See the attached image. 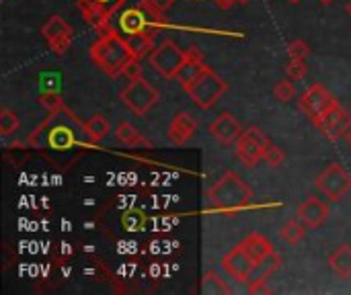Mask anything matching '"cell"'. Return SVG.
Listing matches in <instances>:
<instances>
[{"label":"cell","mask_w":351,"mask_h":295,"mask_svg":"<svg viewBox=\"0 0 351 295\" xmlns=\"http://www.w3.org/2000/svg\"><path fill=\"white\" fill-rule=\"evenodd\" d=\"M288 2H290V4H298L300 0H288Z\"/></svg>","instance_id":"ab89813d"},{"label":"cell","mask_w":351,"mask_h":295,"mask_svg":"<svg viewBox=\"0 0 351 295\" xmlns=\"http://www.w3.org/2000/svg\"><path fill=\"white\" fill-rule=\"evenodd\" d=\"M249 294H274V290L267 285V281H255V283H249Z\"/></svg>","instance_id":"836d02e7"},{"label":"cell","mask_w":351,"mask_h":295,"mask_svg":"<svg viewBox=\"0 0 351 295\" xmlns=\"http://www.w3.org/2000/svg\"><path fill=\"white\" fill-rule=\"evenodd\" d=\"M263 160H265L269 166H282V164H284V160H286V152H284L282 148H278L276 144H271V142H269V146H267V150H265Z\"/></svg>","instance_id":"f1b7e54d"},{"label":"cell","mask_w":351,"mask_h":295,"mask_svg":"<svg viewBox=\"0 0 351 295\" xmlns=\"http://www.w3.org/2000/svg\"><path fill=\"white\" fill-rule=\"evenodd\" d=\"M185 60V51L173 41V39H165L158 47H154V51L148 55L150 66L165 78H175L181 62Z\"/></svg>","instance_id":"ba28073f"},{"label":"cell","mask_w":351,"mask_h":295,"mask_svg":"<svg viewBox=\"0 0 351 295\" xmlns=\"http://www.w3.org/2000/svg\"><path fill=\"white\" fill-rule=\"evenodd\" d=\"M296 216H298L308 228H321V226L329 220L331 211H329V205H325L319 197H308L306 201H302V203L298 205Z\"/></svg>","instance_id":"2e32d148"},{"label":"cell","mask_w":351,"mask_h":295,"mask_svg":"<svg viewBox=\"0 0 351 295\" xmlns=\"http://www.w3.org/2000/svg\"><path fill=\"white\" fill-rule=\"evenodd\" d=\"M121 103L138 117L146 115L158 101V90L142 76L138 80H130L128 86L119 92Z\"/></svg>","instance_id":"5b68a950"},{"label":"cell","mask_w":351,"mask_h":295,"mask_svg":"<svg viewBox=\"0 0 351 295\" xmlns=\"http://www.w3.org/2000/svg\"><path fill=\"white\" fill-rule=\"evenodd\" d=\"M253 267H255V261L247 255V251L241 244L237 248H232L228 255H224V259H222V269L230 277H234L237 281H245L247 283Z\"/></svg>","instance_id":"5bb4252c"},{"label":"cell","mask_w":351,"mask_h":295,"mask_svg":"<svg viewBox=\"0 0 351 295\" xmlns=\"http://www.w3.org/2000/svg\"><path fill=\"white\" fill-rule=\"evenodd\" d=\"M317 189L329 201H341L351 191V175L341 164H329L317 177Z\"/></svg>","instance_id":"8992f818"},{"label":"cell","mask_w":351,"mask_h":295,"mask_svg":"<svg viewBox=\"0 0 351 295\" xmlns=\"http://www.w3.org/2000/svg\"><path fill=\"white\" fill-rule=\"evenodd\" d=\"M123 76H125L128 80H138V78H142V68H140L138 60H134V62H130V64L125 66Z\"/></svg>","instance_id":"d6a6232c"},{"label":"cell","mask_w":351,"mask_h":295,"mask_svg":"<svg viewBox=\"0 0 351 295\" xmlns=\"http://www.w3.org/2000/svg\"><path fill=\"white\" fill-rule=\"evenodd\" d=\"M19 129V117L10 109L0 111V133L2 136H12Z\"/></svg>","instance_id":"4316f807"},{"label":"cell","mask_w":351,"mask_h":295,"mask_svg":"<svg viewBox=\"0 0 351 295\" xmlns=\"http://www.w3.org/2000/svg\"><path fill=\"white\" fill-rule=\"evenodd\" d=\"M306 224L296 216V218H290L284 226H282V230H280V234H282V238L288 242V244H292V246H296V244H300L302 240H304V236H306Z\"/></svg>","instance_id":"603a6c76"},{"label":"cell","mask_w":351,"mask_h":295,"mask_svg":"<svg viewBox=\"0 0 351 295\" xmlns=\"http://www.w3.org/2000/svg\"><path fill=\"white\" fill-rule=\"evenodd\" d=\"M239 0H214V4L218 6V8H222V10H226V8H230L232 4H237Z\"/></svg>","instance_id":"d590c367"},{"label":"cell","mask_w":351,"mask_h":295,"mask_svg":"<svg viewBox=\"0 0 351 295\" xmlns=\"http://www.w3.org/2000/svg\"><path fill=\"white\" fill-rule=\"evenodd\" d=\"M241 246L247 251V255H249L255 263L261 261L263 257H267V255L274 253V244L269 242V238H265V236H261V234H251V236H247V238L241 242Z\"/></svg>","instance_id":"ffe728a7"},{"label":"cell","mask_w":351,"mask_h":295,"mask_svg":"<svg viewBox=\"0 0 351 295\" xmlns=\"http://www.w3.org/2000/svg\"><path fill=\"white\" fill-rule=\"evenodd\" d=\"M41 136H45V146H49L51 150H70L72 146H74V142H76V138H74V129L70 127V125H66V123H62V125H53L47 133H31L29 136V144H33V142H37Z\"/></svg>","instance_id":"e0dca14e"},{"label":"cell","mask_w":351,"mask_h":295,"mask_svg":"<svg viewBox=\"0 0 351 295\" xmlns=\"http://www.w3.org/2000/svg\"><path fill=\"white\" fill-rule=\"evenodd\" d=\"M41 35H43V39H45V43H47V47H49L53 53L62 55V53H66V51L70 49V45H72L74 29H72L70 23H66L62 16L53 14V16H49V18L43 23Z\"/></svg>","instance_id":"9c48e42d"},{"label":"cell","mask_w":351,"mask_h":295,"mask_svg":"<svg viewBox=\"0 0 351 295\" xmlns=\"http://www.w3.org/2000/svg\"><path fill=\"white\" fill-rule=\"evenodd\" d=\"M280 267H282V257L274 251L271 255H267V257H263L261 261H257V263H255V267H253V271H251V275H249L247 283L267 281V277H269V275H274Z\"/></svg>","instance_id":"d6986e66"},{"label":"cell","mask_w":351,"mask_h":295,"mask_svg":"<svg viewBox=\"0 0 351 295\" xmlns=\"http://www.w3.org/2000/svg\"><path fill=\"white\" fill-rule=\"evenodd\" d=\"M329 265H331V269L339 275V277H343V279H348L351 277V246H339L331 257H329Z\"/></svg>","instance_id":"cb8c5ba5"},{"label":"cell","mask_w":351,"mask_h":295,"mask_svg":"<svg viewBox=\"0 0 351 295\" xmlns=\"http://www.w3.org/2000/svg\"><path fill=\"white\" fill-rule=\"evenodd\" d=\"M308 74V68L304 64V60H290V66H288V78L290 80H302L304 76Z\"/></svg>","instance_id":"4dcf8cb0"},{"label":"cell","mask_w":351,"mask_h":295,"mask_svg":"<svg viewBox=\"0 0 351 295\" xmlns=\"http://www.w3.org/2000/svg\"><path fill=\"white\" fill-rule=\"evenodd\" d=\"M162 16L165 12L158 10L154 4H150L148 0H140L136 6L125 8L117 16V31H121L123 35H132V33L154 35V31L162 25Z\"/></svg>","instance_id":"3957f363"},{"label":"cell","mask_w":351,"mask_h":295,"mask_svg":"<svg viewBox=\"0 0 351 295\" xmlns=\"http://www.w3.org/2000/svg\"><path fill=\"white\" fill-rule=\"evenodd\" d=\"M39 101H41V105H43L49 113H58V111H64V109H66V105H64V101H62L60 92H56V90L41 92Z\"/></svg>","instance_id":"83f0119b"},{"label":"cell","mask_w":351,"mask_h":295,"mask_svg":"<svg viewBox=\"0 0 351 295\" xmlns=\"http://www.w3.org/2000/svg\"><path fill=\"white\" fill-rule=\"evenodd\" d=\"M109 129H111V125H109L107 117L101 115V113H97V115H93L90 119L84 121V133L88 136V140H90L93 144L105 140L107 133H109Z\"/></svg>","instance_id":"7402d4cb"},{"label":"cell","mask_w":351,"mask_h":295,"mask_svg":"<svg viewBox=\"0 0 351 295\" xmlns=\"http://www.w3.org/2000/svg\"><path fill=\"white\" fill-rule=\"evenodd\" d=\"M202 290L206 294H230V287L214 273V271H206L204 275V281H202Z\"/></svg>","instance_id":"d4e9b609"},{"label":"cell","mask_w":351,"mask_h":295,"mask_svg":"<svg viewBox=\"0 0 351 295\" xmlns=\"http://www.w3.org/2000/svg\"><path fill=\"white\" fill-rule=\"evenodd\" d=\"M148 2H150V4H154V6H156L158 10H162V12L173 4V0H148Z\"/></svg>","instance_id":"e575fe53"},{"label":"cell","mask_w":351,"mask_h":295,"mask_svg":"<svg viewBox=\"0 0 351 295\" xmlns=\"http://www.w3.org/2000/svg\"><path fill=\"white\" fill-rule=\"evenodd\" d=\"M288 53H290V60H306V55L311 53V47L304 39H296L290 43Z\"/></svg>","instance_id":"f546056e"},{"label":"cell","mask_w":351,"mask_h":295,"mask_svg":"<svg viewBox=\"0 0 351 295\" xmlns=\"http://www.w3.org/2000/svg\"><path fill=\"white\" fill-rule=\"evenodd\" d=\"M321 4H331V2H335V0H319Z\"/></svg>","instance_id":"f35d334b"},{"label":"cell","mask_w":351,"mask_h":295,"mask_svg":"<svg viewBox=\"0 0 351 295\" xmlns=\"http://www.w3.org/2000/svg\"><path fill=\"white\" fill-rule=\"evenodd\" d=\"M346 142H348V146L351 148V127H350V131L346 133Z\"/></svg>","instance_id":"8d00e7d4"},{"label":"cell","mask_w":351,"mask_h":295,"mask_svg":"<svg viewBox=\"0 0 351 295\" xmlns=\"http://www.w3.org/2000/svg\"><path fill=\"white\" fill-rule=\"evenodd\" d=\"M208 201H210L212 209H216L220 214L234 216L253 203V189L243 181L241 175L228 170L210 187Z\"/></svg>","instance_id":"6da1fadb"},{"label":"cell","mask_w":351,"mask_h":295,"mask_svg":"<svg viewBox=\"0 0 351 295\" xmlns=\"http://www.w3.org/2000/svg\"><path fill=\"white\" fill-rule=\"evenodd\" d=\"M123 37H125L136 60H142L154 51V41H152L150 33H132V35H123Z\"/></svg>","instance_id":"44dd1931"},{"label":"cell","mask_w":351,"mask_h":295,"mask_svg":"<svg viewBox=\"0 0 351 295\" xmlns=\"http://www.w3.org/2000/svg\"><path fill=\"white\" fill-rule=\"evenodd\" d=\"M115 138H117L123 146H128V148H152V146H154L148 138H144V136H142L132 123H128V121H121V123L117 125Z\"/></svg>","instance_id":"ac0fdd59"},{"label":"cell","mask_w":351,"mask_h":295,"mask_svg":"<svg viewBox=\"0 0 351 295\" xmlns=\"http://www.w3.org/2000/svg\"><path fill=\"white\" fill-rule=\"evenodd\" d=\"M95 2H99L105 10H107V14L113 18L115 14H117V10H121L123 8V4L128 2V0H95ZM109 27H111V23H109ZM109 33V31H107ZM105 35V33H103Z\"/></svg>","instance_id":"1f68e13d"},{"label":"cell","mask_w":351,"mask_h":295,"mask_svg":"<svg viewBox=\"0 0 351 295\" xmlns=\"http://www.w3.org/2000/svg\"><path fill=\"white\" fill-rule=\"evenodd\" d=\"M93 64L103 70L107 76H121L125 66L130 62H134V53L125 41L123 35L119 33H105L101 35L93 45H90V51H88Z\"/></svg>","instance_id":"7a4b0ae2"},{"label":"cell","mask_w":351,"mask_h":295,"mask_svg":"<svg viewBox=\"0 0 351 295\" xmlns=\"http://www.w3.org/2000/svg\"><path fill=\"white\" fill-rule=\"evenodd\" d=\"M206 68H208V66H206V62H204V53H202L197 47H191V49L185 51V60L181 62L177 74H175V80H177V82L183 86V90H185L187 86H191V84L199 78V74H202Z\"/></svg>","instance_id":"4fadbf2b"},{"label":"cell","mask_w":351,"mask_h":295,"mask_svg":"<svg viewBox=\"0 0 351 295\" xmlns=\"http://www.w3.org/2000/svg\"><path fill=\"white\" fill-rule=\"evenodd\" d=\"M267 146L269 140L261 133L259 127H247L237 140V156L245 166L255 168L263 160Z\"/></svg>","instance_id":"52a82bcc"},{"label":"cell","mask_w":351,"mask_h":295,"mask_svg":"<svg viewBox=\"0 0 351 295\" xmlns=\"http://www.w3.org/2000/svg\"><path fill=\"white\" fill-rule=\"evenodd\" d=\"M197 131V121L191 113L187 111H181L177 113L173 119H171V125H169V140L171 144L175 146H185Z\"/></svg>","instance_id":"9a60e30c"},{"label":"cell","mask_w":351,"mask_h":295,"mask_svg":"<svg viewBox=\"0 0 351 295\" xmlns=\"http://www.w3.org/2000/svg\"><path fill=\"white\" fill-rule=\"evenodd\" d=\"M239 2H243V4H247V2H251V0H239Z\"/></svg>","instance_id":"60d3db41"},{"label":"cell","mask_w":351,"mask_h":295,"mask_svg":"<svg viewBox=\"0 0 351 295\" xmlns=\"http://www.w3.org/2000/svg\"><path fill=\"white\" fill-rule=\"evenodd\" d=\"M337 101L331 97V92L323 86V84H313L306 88V92L300 97L298 105L302 109V113H306L311 117V121L319 119L323 113H327Z\"/></svg>","instance_id":"8fae6325"},{"label":"cell","mask_w":351,"mask_h":295,"mask_svg":"<svg viewBox=\"0 0 351 295\" xmlns=\"http://www.w3.org/2000/svg\"><path fill=\"white\" fill-rule=\"evenodd\" d=\"M313 123H315V127H317L327 140L335 142V140L346 138V133L350 131L351 115L339 105V103H335L327 113H323V115H321L319 119H315Z\"/></svg>","instance_id":"30bf717a"},{"label":"cell","mask_w":351,"mask_h":295,"mask_svg":"<svg viewBox=\"0 0 351 295\" xmlns=\"http://www.w3.org/2000/svg\"><path fill=\"white\" fill-rule=\"evenodd\" d=\"M243 125L239 123V119L230 113H220L212 123H210V133L214 140H218V144L222 146H232L237 144V140L243 133Z\"/></svg>","instance_id":"7c38bea8"},{"label":"cell","mask_w":351,"mask_h":295,"mask_svg":"<svg viewBox=\"0 0 351 295\" xmlns=\"http://www.w3.org/2000/svg\"><path fill=\"white\" fill-rule=\"evenodd\" d=\"M346 12H348V14H350V16H351V0H350V2H348V6H346Z\"/></svg>","instance_id":"74e56055"},{"label":"cell","mask_w":351,"mask_h":295,"mask_svg":"<svg viewBox=\"0 0 351 295\" xmlns=\"http://www.w3.org/2000/svg\"><path fill=\"white\" fill-rule=\"evenodd\" d=\"M228 90V84L224 78H220L212 68H206L199 78L185 88V92L191 97V101L199 107V109H212L220 97Z\"/></svg>","instance_id":"277c9868"},{"label":"cell","mask_w":351,"mask_h":295,"mask_svg":"<svg viewBox=\"0 0 351 295\" xmlns=\"http://www.w3.org/2000/svg\"><path fill=\"white\" fill-rule=\"evenodd\" d=\"M274 97L282 103H290L294 97H296V86H294V80H280L276 86H274Z\"/></svg>","instance_id":"484cf974"}]
</instances>
